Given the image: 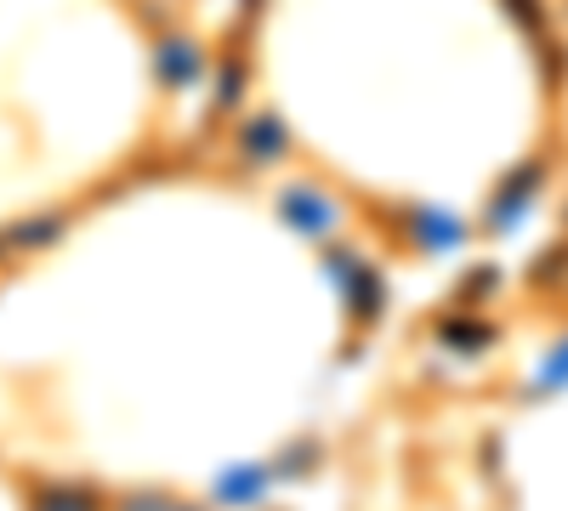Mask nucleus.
Instances as JSON below:
<instances>
[{
	"instance_id": "nucleus-2",
	"label": "nucleus",
	"mask_w": 568,
	"mask_h": 511,
	"mask_svg": "<svg viewBox=\"0 0 568 511\" xmlns=\"http://www.w3.org/2000/svg\"><path fill=\"white\" fill-rule=\"evenodd\" d=\"M194 63H200V52L187 40H171L165 45V80H194Z\"/></svg>"
},
{
	"instance_id": "nucleus-1",
	"label": "nucleus",
	"mask_w": 568,
	"mask_h": 511,
	"mask_svg": "<svg viewBox=\"0 0 568 511\" xmlns=\"http://www.w3.org/2000/svg\"><path fill=\"white\" fill-rule=\"evenodd\" d=\"M278 149H284V131H278L273 120H262V125L245 136V154H251V160H278Z\"/></svg>"
},
{
	"instance_id": "nucleus-3",
	"label": "nucleus",
	"mask_w": 568,
	"mask_h": 511,
	"mask_svg": "<svg viewBox=\"0 0 568 511\" xmlns=\"http://www.w3.org/2000/svg\"><path fill=\"white\" fill-rule=\"evenodd\" d=\"M58 227H63V222H45V216H34V222H23V227H18L12 239H18L23 251H34V245H45V239H58Z\"/></svg>"
}]
</instances>
